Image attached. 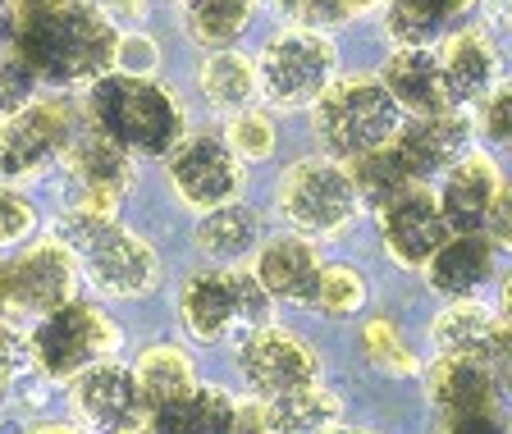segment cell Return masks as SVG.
I'll return each instance as SVG.
<instances>
[{
    "label": "cell",
    "instance_id": "1",
    "mask_svg": "<svg viewBox=\"0 0 512 434\" xmlns=\"http://www.w3.org/2000/svg\"><path fill=\"white\" fill-rule=\"evenodd\" d=\"M83 119L106 133L110 142L128 151V156H156L165 160L188 133V110H183L179 92L160 78H138V74H101L87 87Z\"/></svg>",
    "mask_w": 512,
    "mask_h": 434
},
{
    "label": "cell",
    "instance_id": "2",
    "mask_svg": "<svg viewBox=\"0 0 512 434\" xmlns=\"http://www.w3.org/2000/svg\"><path fill=\"white\" fill-rule=\"evenodd\" d=\"M115 46L119 28L101 19L87 0H69L64 10L23 19L14 37V55L51 87H92L115 69Z\"/></svg>",
    "mask_w": 512,
    "mask_h": 434
},
{
    "label": "cell",
    "instance_id": "3",
    "mask_svg": "<svg viewBox=\"0 0 512 434\" xmlns=\"http://www.w3.org/2000/svg\"><path fill=\"white\" fill-rule=\"evenodd\" d=\"M55 238H60L78 261V275L96 288L101 297H119V302H138L160 284V256L147 238L101 211H69L55 220Z\"/></svg>",
    "mask_w": 512,
    "mask_h": 434
},
{
    "label": "cell",
    "instance_id": "4",
    "mask_svg": "<svg viewBox=\"0 0 512 434\" xmlns=\"http://www.w3.org/2000/svg\"><path fill=\"white\" fill-rule=\"evenodd\" d=\"M307 115L316 147L334 160H352L394 142L398 124L407 119L389 87L380 83V74H339Z\"/></svg>",
    "mask_w": 512,
    "mask_h": 434
},
{
    "label": "cell",
    "instance_id": "5",
    "mask_svg": "<svg viewBox=\"0 0 512 434\" xmlns=\"http://www.w3.org/2000/svg\"><path fill=\"white\" fill-rule=\"evenodd\" d=\"M256 60V83H261V106L275 115H302L325 96V87L343 74L339 42L330 32L311 28H279Z\"/></svg>",
    "mask_w": 512,
    "mask_h": 434
},
{
    "label": "cell",
    "instance_id": "6",
    "mask_svg": "<svg viewBox=\"0 0 512 434\" xmlns=\"http://www.w3.org/2000/svg\"><path fill=\"white\" fill-rule=\"evenodd\" d=\"M275 297L252 270L224 265V270H202L179 288V325L197 343H224L243 339L252 329L270 325Z\"/></svg>",
    "mask_w": 512,
    "mask_h": 434
},
{
    "label": "cell",
    "instance_id": "7",
    "mask_svg": "<svg viewBox=\"0 0 512 434\" xmlns=\"http://www.w3.org/2000/svg\"><path fill=\"white\" fill-rule=\"evenodd\" d=\"M275 202H279V215L293 233L302 238H339L357 224L362 215V197L352 188V174L343 160L325 156H298L279 174V188H275Z\"/></svg>",
    "mask_w": 512,
    "mask_h": 434
},
{
    "label": "cell",
    "instance_id": "8",
    "mask_svg": "<svg viewBox=\"0 0 512 434\" xmlns=\"http://www.w3.org/2000/svg\"><path fill=\"white\" fill-rule=\"evenodd\" d=\"M119 348V329L96 302L69 297L64 307L37 316V329L28 334L32 371L46 380H74L87 366L106 361Z\"/></svg>",
    "mask_w": 512,
    "mask_h": 434
},
{
    "label": "cell",
    "instance_id": "9",
    "mask_svg": "<svg viewBox=\"0 0 512 434\" xmlns=\"http://www.w3.org/2000/svg\"><path fill=\"white\" fill-rule=\"evenodd\" d=\"M83 115L69 96H37L19 115L0 119V183H28L60 165Z\"/></svg>",
    "mask_w": 512,
    "mask_h": 434
},
{
    "label": "cell",
    "instance_id": "10",
    "mask_svg": "<svg viewBox=\"0 0 512 434\" xmlns=\"http://www.w3.org/2000/svg\"><path fill=\"white\" fill-rule=\"evenodd\" d=\"M165 179L188 211H215L243 197L247 165L234 156L220 128H188L183 142L165 156Z\"/></svg>",
    "mask_w": 512,
    "mask_h": 434
},
{
    "label": "cell",
    "instance_id": "11",
    "mask_svg": "<svg viewBox=\"0 0 512 434\" xmlns=\"http://www.w3.org/2000/svg\"><path fill=\"white\" fill-rule=\"evenodd\" d=\"M60 165H64V179H69V206H78V211L115 215L119 202L138 183V156H128L119 142L96 133L87 119L74 133Z\"/></svg>",
    "mask_w": 512,
    "mask_h": 434
},
{
    "label": "cell",
    "instance_id": "12",
    "mask_svg": "<svg viewBox=\"0 0 512 434\" xmlns=\"http://www.w3.org/2000/svg\"><path fill=\"white\" fill-rule=\"evenodd\" d=\"M234 366H238V380L247 384V393H252L256 403L320 380V357L311 352V343H302L298 334L275 329V325H261L252 334H243L234 348Z\"/></svg>",
    "mask_w": 512,
    "mask_h": 434
},
{
    "label": "cell",
    "instance_id": "13",
    "mask_svg": "<svg viewBox=\"0 0 512 434\" xmlns=\"http://www.w3.org/2000/svg\"><path fill=\"white\" fill-rule=\"evenodd\" d=\"M0 288L10 297L14 316H46L74 297L78 261L60 238H42V243L14 252L10 261H0Z\"/></svg>",
    "mask_w": 512,
    "mask_h": 434
},
{
    "label": "cell",
    "instance_id": "14",
    "mask_svg": "<svg viewBox=\"0 0 512 434\" xmlns=\"http://www.w3.org/2000/svg\"><path fill=\"white\" fill-rule=\"evenodd\" d=\"M439 51V78H444V101L453 110H476L494 87L503 83V51L494 42L490 28L480 23H462L458 32H448Z\"/></svg>",
    "mask_w": 512,
    "mask_h": 434
},
{
    "label": "cell",
    "instance_id": "15",
    "mask_svg": "<svg viewBox=\"0 0 512 434\" xmlns=\"http://www.w3.org/2000/svg\"><path fill=\"white\" fill-rule=\"evenodd\" d=\"M74 416L96 434H133L138 425H147V403H142L138 375L133 366H119V361H96L83 375H74Z\"/></svg>",
    "mask_w": 512,
    "mask_h": 434
},
{
    "label": "cell",
    "instance_id": "16",
    "mask_svg": "<svg viewBox=\"0 0 512 434\" xmlns=\"http://www.w3.org/2000/svg\"><path fill=\"white\" fill-rule=\"evenodd\" d=\"M394 147L416 183H435L453 160H462L476 147V124L467 110L453 106L430 110V115H407L394 133Z\"/></svg>",
    "mask_w": 512,
    "mask_h": 434
},
{
    "label": "cell",
    "instance_id": "17",
    "mask_svg": "<svg viewBox=\"0 0 512 434\" xmlns=\"http://www.w3.org/2000/svg\"><path fill=\"white\" fill-rule=\"evenodd\" d=\"M448 220L439 211V197L426 188V183H416L407 188L403 197L380 211V243L389 252V261L403 265V270H426V261L448 243Z\"/></svg>",
    "mask_w": 512,
    "mask_h": 434
},
{
    "label": "cell",
    "instance_id": "18",
    "mask_svg": "<svg viewBox=\"0 0 512 434\" xmlns=\"http://www.w3.org/2000/svg\"><path fill=\"white\" fill-rule=\"evenodd\" d=\"M435 183H439L435 188L439 211H444V220H448V229L453 233L485 229L494 202H499V192L508 188V183H503L499 160H494L490 151H476V147H471L462 160H453Z\"/></svg>",
    "mask_w": 512,
    "mask_h": 434
},
{
    "label": "cell",
    "instance_id": "19",
    "mask_svg": "<svg viewBox=\"0 0 512 434\" xmlns=\"http://www.w3.org/2000/svg\"><path fill=\"white\" fill-rule=\"evenodd\" d=\"M426 393L444 421L494 412L503 398L499 375L485 357H435V366L426 371Z\"/></svg>",
    "mask_w": 512,
    "mask_h": 434
},
{
    "label": "cell",
    "instance_id": "20",
    "mask_svg": "<svg viewBox=\"0 0 512 434\" xmlns=\"http://www.w3.org/2000/svg\"><path fill=\"white\" fill-rule=\"evenodd\" d=\"M252 275L266 284V293L275 302L311 307V293H316V279H320V252L302 233H284V238H270V243L256 247Z\"/></svg>",
    "mask_w": 512,
    "mask_h": 434
},
{
    "label": "cell",
    "instance_id": "21",
    "mask_svg": "<svg viewBox=\"0 0 512 434\" xmlns=\"http://www.w3.org/2000/svg\"><path fill=\"white\" fill-rule=\"evenodd\" d=\"M494 261H499V247H494V238L485 229L448 233V243L426 261V284L448 302L471 297L494 279Z\"/></svg>",
    "mask_w": 512,
    "mask_h": 434
},
{
    "label": "cell",
    "instance_id": "22",
    "mask_svg": "<svg viewBox=\"0 0 512 434\" xmlns=\"http://www.w3.org/2000/svg\"><path fill=\"white\" fill-rule=\"evenodd\" d=\"M480 10V0H384L380 28L389 46H435Z\"/></svg>",
    "mask_w": 512,
    "mask_h": 434
},
{
    "label": "cell",
    "instance_id": "23",
    "mask_svg": "<svg viewBox=\"0 0 512 434\" xmlns=\"http://www.w3.org/2000/svg\"><path fill=\"white\" fill-rule=\"evenodd\" d=\"M375 74L389 87V96L403 106V115H430V110L448 106L435 46H389V55H384Z\"/></svg>",
    "mask_w": 512,
    "mask_h": 434
},
{
    "label": "cell",
    "instance_id": "24",
    "mask_svg": "<svg viewBox=\"0 0 512 434\" xmlns=\"http://www.w3.org/2000/svg\"><path fill=\"white\" fill-rule=\"evenodd\" d=\"M197 92L220 119L238 115V110L261 106V83H256V60L243 46H220L206 51L197 64Z\"/></svg>",
    "mask_w": 512,
    "mask_h": 434
},
{
    "label": "cell",
    "instance_id": "25",
    "mask_svg": "<svg viewBox=\"0 0 512 434\" xmlns=\"http://www.w3.org/2000/svg\"><path fill=\"white\" fill-rule=\"evenodd\" d=\"M238 403L224 389L192 384L188 393L147 412V434H234Z\"/></svg>",
    "mask_w": 512,
    "mask_h": 434
},
{
    "label": "cell",
    "instance_id": "26",
    "mask_svg": "<svg viewBox=\"0 0 512 434\" xmlns=\"http://www.w3.org/2000/svg\"><path fill=\"white\" fill-rule=\"evenodd\" d=\"M174 5H179L183 37L202 51L238 46L266 10V0H174Z\"/></svg>",
    "mask_w": 512,
    "mask_h": 434
},
{
    "label": "cell",
    "instance_id": "27",
    "mask_svg": "<svg viewBox=\"0 0 512 434\" xmlns=\"http://www.w3.org/2000/svg\"><path fill=\"white\" fill-rule=\"evenodd\" d=\"M261 243H266L261 215H256L243 197L206 211L202 224H197V252L211 256V261H220V265H238L243 256H256Z\"/></svg>",
    "mask_w": 512,
    "mask_h": 434
},
{
    "label": "cell",
    "instance_id": "28",
    "mask_svg": "<svg viewBox=\"0 0 512 434\" xmlns=\"http://www.w3.org/2000/svg\"><path fill=\"white\" fill-rule=\"evenodd\" d=\"M494 329H499V320H494V311L485 302L453 297L430 325V343H435L439 357H485Z\"/></svg>",
    "mask_w": 512,
    "mask_h": 434
},
{
    "label": "cell",
    "instance_id": "29",
    "mask_svg": "<svg viewBox=\"0 0 512 434\" xmlns=\"http://www.w3.org/2000/svg\"><path fill=\"white\" fill-rule=\"evenodd\" d=\"M261 412H266L270 434H325V430H334L343 403H339V393L325 389V384L316 380V384H302V389H293V393L266 398Z\"/></svg>",
    "mask_w": 512,
    "mask_h": 434
},
{
    "label": "cell",
    "instance_id": "30",
    "mask_svg": "<svg viewBox=\"0 0 512 434\" xmlns=\"http://www.w3.org/2000/svg\"><path fill=\"white\" fill-rule=\"evenodd\" d=\"M343 165H348L352 188L362 197V211H384L394 197H403L407 188H416V179L407 174V165H403L394 142H384V147H375V151H362V156L343 160Z\"/></svg>",
    "mask_w": 512,
    "mask_h": 434
},
{
    "label": "cell",
    "instance_id": "31",
    "mask_svg": "<svg viewBox=\"0 0 512 434\" xmlns=\"http://www.w3.org/2000/svg\"><path fill=\"white\" fill-rule=\"evenodd\" d=\"M133 375H138V389H142V403L160 407L170 403V398H179V393H188L192 384H197V366H192V357L183 348H174V343H156V348H147L138 357V366H133Z\"/></svg>",
    "mask_w": 512,
    "mask_h": 434
},
{
    "label": "cell",
    "instance_id": "32",
    "mask_svg": "<svg viewBox=\"0 0 512 434\" xmlns=\"http://www.w3.org/2000/svg\"><path fill=\"white\" fill-rule=\"evenodd\" d=\"M375 0H266V14L279 28H311V32H343L348 23L366 19Z\"/></svg>",
    "mask_w": 512,
    "mask_h": 434
},
{
    "label": "cell",
    "instance_id": "33",
    "mask_svg": "<svg viewBox=\"0 0 512 434\" xmlns=\"http://www.w3.org/2000/svg\"><path fill=\"white\" fill-rule=\"evenodd\" d=\"M224 142L234 147V156L243 165H261L279 151V124H275V110L266 106H252V110H238V115L224 119Z\"/></svg>",
    "mask_w": 512,
    "mask_h": 434
},
{
    "label": "cell",
    "instance_id": "34",
    "mask_svg": "<svg viewBox=\"0 0 512 434\" xmlns=\"http://www.w3.org/2000/svg\"><path fill=\"white\" fill-rule=\"evenodd\" d=\"M362 357L371 361L380 375H394V380H407V375L421 371V361H416V352L407 348V339L398 334V325L384 316L362 325Z\"/></svg>",
    "mask_w": 512,
    "mask_h": 434
},
{
    "label": "cell",
    "instance_id": "35",
    "mask_svg": "<svg viewBox=\"0 0 512 434\" xmlns=\"http://www.w3.org/2000/svg\"><path fill=\"white\" fill-rule=\"evenodd\" d=\"M362 307H366V279L352 265H320L311 311H320L325 320H348Z\"/></svg>",
    "mask_w": 512,
    "mask_h": 434
},
{
    "label": "cell",
    "instance_id": "36",
    "mask_svg": "<svg viewBox=\"0 0 512 434\" xmlns=\"http://www.w3.org/2000/svg\"><path fill=\"white\" fill-rule=\"evenodd\" d=\"M471 124H476L480 142H490V147H512V83L508 78L471 110Z\"/></svg>",
    "mask_w": 512,
    "mask_h": 434
},
{
    "label": "cell",
    "instance_id": "37",
    "mask_svg": "<svg viewBox=\"0 0 512 434\" xmlns=\"http://www.w3.org/2000/svg\"><path fill=\"white\" fill-rule=\"evenodd\" d=\"M37 233V206L14 183H0V252H14Z\"/></svg>",
    "mask_w": 512,
    "mask_h": 434
},
{
    "label": "cell",
    "instance_id": "38",
    "mask_svg": "<svg viewBox=\"0 0 512 434\" xmlns=\"http://www.w3.org/2000/svg\"><path fill=\"white\" fill-rule=\"evenodd\" d=\"M37 87H42V78L32 74L19 55L0 51V119H10V115H19L23 106H32V101H37Z\"/></svg>",
    "mask_w": 512,
    "mask_h": 434
},
{
    "label": "cell",
    "instance_id": "39",
    "mask_svg": "<svg viewBox=\"0 0 512 434\" xmlns=\"http://www.w3.org/2000/svg\"><path fill=\"white\" fill-rule=\"evenodd\" d=\"M115 69L119 74H138V78H156L160 69V46L151 32L142 28H128L119 32V46H115Z\"/></svg>",
    "mask_w": 512,
    "mask_h": 434
},
{
    "label": "cell",
    "instance_id": "40",
    "mask_svg": "<svg viewBox=\"0 0 512 434\" xmlns=\"http://www.w3.org/2000/svg\"><path fill=\"white\" fill-rule=\"evenodd\" d=\"M28 334H19V325H0V389L28 366Z\"/></svg>",
    "mask_w": 512,
    "mask_h": 434
},
{
    "label": "cell",
    "instance_id": "41",
    "mask_svg": "<svg viewBox=\"0 0 512 434\" xmlns=\"http://www.w3.org/2000/svg\"><path fill=\"white\" fill-rule=\"evenodd\" d=\"M101 19H110L119 32L124 28H142V19L151 14V0H87Z\"/></svg>",
    "mask_w": 512,
    "mask_h": 434
},
{
    "label": "cell",
    "instance_id": "42",
    "mask_svg": "<svg viewBox=\"0 0 512 434\" xmlns=\"http://www.w3.org/2000/svg\"><path fill=\"white\" fill-rule=\"evenodd\" d=\"M485 361H490L494 375H499L503 398H512V325H508V320H503V325L494 329L490 348H485Z\"/></svg>",
    "mask_w": 512,
    "mask_h": 434
},
{
    "label": "cell",
    "instance_id": "43",
    "mask_svg": "<svg viewBox=\"0 0 512 434\" xmlns=\"http://www.w3.org/2000/svg\"><path fill=\"white\" fill-rule=\"evenodd\" d=\"M485 233L494 238V247H508L512 252V188L499 192V202H494L490 220H485Z\"/></svg>",
    "mask_w": 512,
    "mask_h": 434
},
{
    "label": "cell",
    "instance_id": "44",
    "mask_svg": "<svg viewBox=\"0 0 512 434\" xmlns=\"http://www.w3.org/2000/svg\"><path fill=\"white\" fill-rule=\"evenodd\" d=\"M439 434H512V430L494 412H480V416H453V421H444Z\"/></svg>",
    "mask_w": 512,
    "mask_h": 434
},
{
    "label": "cell",
    "instance_id": "45",
    "mask_svg": "<svg viewBox=\"0 0 512 434\" xmlns=\"http://www.w3.org/2000/svg\"><path fill=\"white\" fill-rule=\"evenodd\" d=\"M234 434H270V425H266V412H261V403H238Z\"/></svg>",
    "mask_w": 512,
    "mask_h": 434
},
{
    "label": "cell",
    "instance_id": "46",
    "mask_svg": "<svg viewBox=\"0 0 512 434\" xmlns=\"http://www.w3.org/2000/svg\"><path fill=\"white\" fill-rule=\"evenodd\" d=\"M14 37H19V14H14V0H0V51H14Z\"/></svg>",
    "mask_w": 512,
    "mask_h": 434
},
{
    "label": "cell",
    "instance_id": "47",
    "mask_svg": "<svg viewBox=\"0 0 512 434\" xmlns=\"http://www.w3.org/2000/svg\"><path fill=\"white\" fill-rule=\"evenodd\" d=\"M28 434H83V430H74V425H55V421H46V425H32Z\"/></svg>",
    "mask_w": 512,
    "mask_h": 434
},
{
    "label": "cell",
    "instance_id": "48",
    "mask_svg": "<svg viewBox=\"0 0 512 434\" xmlns=\"http://www.w3.org/2000/svg\"><path fill=\"white\" fill-rule=\"evenodd\" d=\"M503 320L512 325V275H508V284H503Z\"/></svg>",
    "mask_w": 512,
    "mask_h": 434
},
{
    "label": "cell",
    "instance_id": "49",
    "mask_svg": "<svg viewBox=\"0 0 512 434\" xmlns=\"http://www.w3.org/2000/svg\"><path fill=\"white\" fill-rule=\"evenodd\" d=\"M14 320V307H10V297H5V288H0V325H10Z\"/></svg>",
    "mask_w": 512,
    "mask_h": 434
},
{
    "label": "cell",
    "instance_id": "50",
    "mask_svg": "<svg viewBox=\"0 0 512 434\" xmlns=\"http://www.w3.org/2000/svg\"><path fill=\"white\" fill-rule=\"evenodd\" d=\"M325 434H366V430H325Z\"/></svg>",
    "mask_w": 512,
    "mask_h": 434
},
{
    "label": "cell",
    "instance_id": "51",
    "mask_svg": "<svg viewBox=\"0 0 512 434\" xmlns=\"http://www.w3.org/2000/svg\"><path fill=\"white\" fill-rule=\"evenodd\" d=\"M380 5H384V0H375V10H380Z\"/></svg>",
    "mask_w": 512,
    "mask_h": 434
},
{
    "label": "cell",
    "instance_id": "52",
    "mask_svg": "<svg viewBox=\"0 0 512 434\" xmlns=\"http://www.w3.org/2000/svg\"><path fill=\"white\" fill-rule=\"evenodd\" d=\"M508 23H512V10H508Z\"/></svg>",
    "mask_w": 512,
    "mask_h": 434
},
{
    "label": "cell",
    "instance_id": "53",
    "mask_svg": "<svg viewBox=\"0 0 512 434\" xmlns=\"http://www.w3.org/2000/svg\"><path fill=\"white\" fill-rule=\"evenodd\" d=\"M508 151H512V147H508Z\"/></svg>",
    "mask_w": 512,
    "mask_h": 434
}]
</instances>
